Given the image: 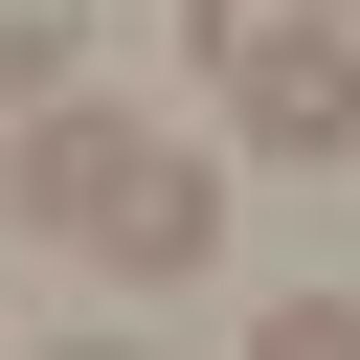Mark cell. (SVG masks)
Wrapping results in <instances>:
<instances>
[{
  "label": "cell",
  "instance_id": "obj_1",
  "mask_svg": "<svg viewBox=\"0 0 360 360\" xmlns=\"http://www.w3.org/2000/svg\"><path fill=\"white\" fill-rule=\"evenodd\" d=\"M0 202H22L45 248H90V270H158V292L225 248V180H202L158 112H90V90H68V112H22V180H0Z\"/></svg>",
  "mask_w": 360,
  "mask_h": 360
},
{
  "label": "cell",
  "instance_id": "obj_2",
  "mask_svg": "<svg viewBox=\"0 0 360 360\" xmlns=\"http://www.w3.org/2000/svg\"><path fill=\"white\" fill-rule=\"evenodd\" d=\"M225 135H248V158H360V22L292 0V22L225 68Z\"/></svg>",
  "mask_w": 360,
  "mask_h": 360
},
{
  "label": "cell",
  "instance_id": "obj_3",
  "mask_svg": "<svg viewBox=\"0 0 360 360\" xmlns=\"http://www.w3.org/2000/svg\"><path fill=\"white\" fill-rule=\"evenodd\" d=\"M68 68H90V0H0V112H68Z\"/></svg>",
  "mask_w": 360,
  "mask_h": 360
},
{
  "label": "cell",
  "instance_id": "obj_4",
  "mask_svg": "<svg viewBox=\"0 0 360 360\" xmlns=\"http://www.w3.org/2000/svg\"><path fill=\"white\" fill-rule=\"evenodd\" d=\"M248 360H360V292H292V315H270Z\"/></svg>",
  "mask_w": 360,
  "mask_h": 360
},
{
  "label": "cell",
  "instance_id": "obj_5",
  "mask_svg": "<svg viewBox=\"0 0 360 360\" xmlns=\"http://www.w3.org/2000/svg\"><path fill=\"white\" fill-rule=\"evenodd\" d=\"M270 22H292V0H180V45H202V68H248Z\"/></svg>",
  "mask_w": 360,
  "mask_h": 360
},
{
  "label": "cell",
  "instance_id": "obj_6",
  "mask_svg": "<svg viewBox=\"0 0 360 360\" xmlns=\"http://www.w3.org/2000/svg\"><path fill=\"white\" fill-rule=\"evenodd\" d=\"M0 360H158V338H0Z\"/></svg>",
  "mask_w": 360,
  "mask_h": 360
}]
</instances>
